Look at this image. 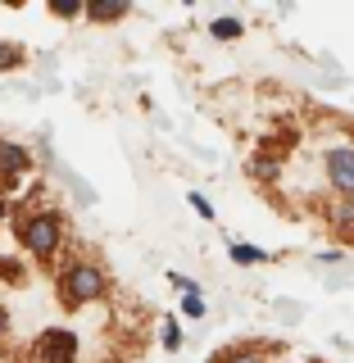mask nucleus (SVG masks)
<instances>
[{
    "instance_id": "obj_1",
    "label": "nucleus",
    "mask_w": 354,
    "mask_h": 363,
    "mask_svg": "<svg viewBox=\"0 0 354 363\" xmlns=\"http://www.w3.org/2000/svg\"><path fill=\"white\" fill-rule=\"evenodd\" d=\"M14 236L37 264L50 268L55 255H60V245H64V218L55 209H18L14 213Z\"/></svg>"
},
{
    "instance_id": "obj_2",
    "label": "nucleus",
    "mask_w": 354,
    "mask_h": 363,
    "mask_svg": "<svg viewBox=\"0 0 354 363\" xmlns=\"http://www.w3.org/2000/svg\"><path fill=\"white\" fill-rule=\"evenodd\" d=\"M109 291V277L100 264H91V259H73L68 268H60V277H55V295H60L64 309H87V304L105 300Z\"/></svg>"
},
{
    "instance_id": "obj_3",
    "label": "nucleus",
    "mask_w": 354,
    "mask_h": 363,
    "mask_svg": "<svg viewBox=\"0 0 354 363\" xmlns=\"http://www.w3.org/2000/svg\"><path fill=\"white\" fill-rule=\"evenodd\" d=\"M28 363H77V332H68V327H45V332L32 340Z\"/></svg>"
},
{
    "instance_id": "obj_4",
    "label": "nucleus",
    "mask_w": 354,
    "mask_h": 363,
    "mask_svg": "<svg viewBox=\"0 0 354 363\" xmlns=\"http://www.w3.org/2000/svg\"><path fill=\"white\" fill-rule=\"evenodd\" d=\"M327 182L341 200H354V145L341 141L327 150Z\"/></svg>"
},
{
    "instance_id": "obj_5",
    "label": "nucleus",
    "mask_w": 354,
    "mask_h": 363,
    "mask_svg": "<svg viewBox=\"0 0 354 363\" xmlns=\"http://www.w3.org/2000/svg\"><path fill=\"white\" fill-rule=\"evenodd\" d=\"M28 168H32V150H23L14 141H0V182H5V186H14Z\"/></svg>"
},
{
    "instance_id": "obj_6",
    "label": "nucleus",
    "mask_w": 354,
    "mask_h": 363,
    "mask_svg": "<svg viewBox=\"0 0 354 363\" xmlns=\"http://www.w3.org/2000/svg\"><path fill=\"white\" fill-rule=\"evenodd\" d=\"M327 218H332V232L341 236V241H354V200L327 204Z\"/></svg>"
},
{
    "instance_id": "obj_7",
    "label": "nucleus",
    "mask_w": 354,
    "mask_h": 363,
    "mask_svg": "<svg viewBox=\"0 0 354 363\" xmlns=\"http://www.w3.org/2000/svg\"><path fill=\"white\" fill-rule=\"evenodd\" d=\"M82 14H87L91 23H114V18L128 14V0H91Z\"/></svg>"
},
{
    "instance_id": "obj_8",
    "label": "nucleus",
    "mask_w": 354,
    "mask_h": 363,
    "mask_svg": "<svg viewBox=\"0 0 354 363\" xmlns=\"http://www.w3.org/2000/svg\"><path fill=\"white\" fill-rule=\"evenodd\" d=\"M209 363H268V350L264 345H232V350H223V354L209 359Z\"/></svg>"
},
{
    "instance_id": "obj_9",
    "label": "nucleus",
    "mask_w": 354,
    "mask_h": 363,
    "mask_svg": "<svg viewBox=\"0 0 354 363\" xmlns=\"http://www.w3.org/2000/svg\"><path fill=\"white\" fill-rule=\"evenodd\" d=\"M227 255H232V264H241V268L268 264V250H259V245H245V241H232V245H227Z\"/></svg>"
},
{
    "instance_id": "obj_10",
    "label": "nucleus",
    "mask_w": 354,
    "mask_h": 363,
    "mask_svg": "<svg viewBox=\"0 0 354 363\" xmlns=\"http://www.w3.org/2000/svg\"><path fill=\"white\" fill-rule=\"evenodd\" d=\"M23 64H28V50L18 41H0V73H14Z\"/></svg>"
},
{
    "instance_id": "obj_11",
    "label": "nucleus",
    "mask_w": 354,
    "mask_h": 363,
    "mask_svg": "<svg viewBox=\"0 0 354 363\" xmlns=\"http://www.w3.org/2000/svg\"><path fill=\"white\" fill-rule=\"evenodd\" d=\"M0 281H5V286H23V281H28V264H23V259L0 255Z\"/></svg>"
},
{
    "instance_id": "obj_12",
    "label": "nucleus",
    "mask_w": 354,
    "mask_h": 363,
    "mask_svg": "<svg viewBox=\"0 0 354 363\" xmlns=\"http://www.w3.org/2000/svg\"><path fill=\"white\" fill-rule=\"evenodd\" d=\"M214 37H219V41H236V37H241V32H245V23L241 18H214Z\"/></svg>"
},
{
    "instance_id": "obj_13",
    "label": "nucleus",
    "mask_w": 354,
    "mask_h": 363,
    "mask_svg": "<svg viewBox=\"0 0 354 363\" xmlns=\"http://www.w3.org/2000/svg\"><path fill=\"white\" fill-rule=\"evenodd\" d=\"M250 177H259V182H272V177H277V164H272L268 155H255V159H250Z\"/></svg>"
},
{
    "instance_id": "obj_14",
    "label": "nucleus",
    "mask_w": 354,
    "mask_h": 363,
    "mask_svg": "<svg viewBox=\"0 0 354 363\" xmlns=\"http://www.w3.org/2000/svg\"><path fill=\"white\" fill-rule=\"evenodd\" d=\"M50 14L55 18H77L82 14V0H50Z\"/></svg>"
},
{
    "instance_id": "obj_15",
    "label": "nucleus",
    "mask_w": 354,
    "mask_h": 363,
    "mask_svg": "<svg viewBox=\"0 0 354 363\" xmlns=\"http://www.w3.org/2000/svg\"><path fill=\"white\" fill-rule=\"evenodd\" d=\"M168 281H173L182 295H200V281H196V277H187V272H168Z\"/></svg>"
},
{
    "instance_id": "obj_16",
    "label": "nucleus",
    "mask_w": 354,
    "mask_h": 363,
    "mask_svg": "<svg viewBox=\"0 0 354 363\" xmlns=\"http://www.w3.org/2000/svg\"><path fill=\"white\" fill-rule=\"evenodd\" d=\"M187 204H191V209H196V213H200V218H209V223H214V204H209V200H204V196H200V191H191V196H187Z\"/></svg>"
},
{
    "instance_id": "obj_17",
    "label": "nucleus",
    "mask_w": 354,
    "mask_h": 363,
    "mask_svg": "<svg viewBox=\"0 0 354 363\" xmlns=\"http://www.w3.org/2000/svg\"><path fill=\"white\" fill-rule=\"evenodd\" d=\"M182 313H187V318H204V300H200V295H182Z\"/></svg>"
},
{
    "instance_id": "obj_18",
    "label": "nucleus",
    "mask_w": 354,
    "mask_h": 363,
    "mask_svg": "<svg viewBox=\"0 0 354 363\" xmlns=\"http://www.w3.org/2000/svg\"><path fill=\"white\" fill-rule=\"evenodd\" d=\"M164 350L173 354V350H182V332H177V323H168L164 327Z\"/></svg>"
},
{
    "instance_id": "obj_19",
    "label": "nucleus",
    "mask_w": 354,
    "mask_h": 363,
    "mask_svg": "<svg viewBox=\"0 0 354 363\" xmlns=\"http://www.w3.org/2000/svg\"><path fill=\"white\" fill-rule=\"evenodd\" d=\"M5 336H9V309L0 304V340H5Z\"/></svg>"
},
{
    "instance_id": "obj_20",
    "label": "nucleus",
    "mask_w": 354,
    "mask_h": 363,
    "mask_svg": "<svg viewBox=\"0 0 354 363\" xmlns=\"http://www.w3.org/2000/svg\"><path fill=\"white\" fill-rule=\"evenodd\" d=\"M9 218V204H5V191H0V223Z\"/></svg>"
}]
</instances>
